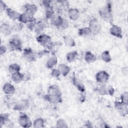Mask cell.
I'll use <instances>...</instances> for the list:
<instances>
[{
  "mask_svg": "<svg viewBox=\"0 0 128 128\" xmlns=\"http://www.w3.org/2000/svg\"><path fill=\"white\" fill-rule=\"evenodd\" d=\"M32 18L33 16H30L26 12H22L20 14L18 20L23 24H26Z\"/></svg>",
  "mask_w": 128,
  "mask_h": 128,
  "instance_id": "44dd1931",
  "label": "cell"
},
{
  "mask_svg": "<svg viewBox=\"0 0 128 128\" xmlns=\"http://www.w3.org/2000/svg\"><path fill=\"white\" fill-rule=\"evenodd\" d=\"M11 79L14 83L19 84L24 80V74L20 72L13 74H12Z\"/></svg>",
  "mask_w": 128,
  "mask_h": 128,
  "instance_id": "d4e9b609",
  "label": "cell"
},
{
  "mask_svg": "<svg viewBox=\"0 0 128 128\" xmlns=\"http://www.w3.org/2000/svg\"><path fill=\"white\" fill-rule=\"evenodd\" d=\"M68 16L70 20H76L79 18L80 14L77 8H70L68 10Z\"/></svg>",
  "mask_w": 128,
  "mask_h": 128,
  "instance_id": "ac0fdd59",
  "label": "cell"
},
{
  "mask_svg": "<svg viewBox=\"0 0 128 128\" xmlns=\"http://www.w3.org/2000/svg\"><path fill=\"white\" fill-rule=\"evenodd\" d=\"M33 126L35 128H40L44 126V120L43 118H40L34 120L33 123Z\"/></svg>",
  "mask_w": 128,
  "mask_h": 128,
  "instance_id": "4dcf8cb0",
  "label": "cell"
},
{
  "mask_svg": "<svg viewBox=\"0 0 128 128\" xmlns=\"http://www.w3.org/2000/svg\"><path fill=\"white\" fill-rule=\"evenodd\" d=\"M78 56L77 51L74 50L68 52L66 55V58L69 62H72L76 60Z\"/></svg>",
  "mask_w": 128,
  "mask_h": 128,
  "instance_id": "4316f807",
  "label": "cell"
},
{
  "mask_svg": "<svg viewBox=\"0 0 128 128\" xmlns=\"http://www.w3.org/2000/svg\"><path fill=\"white\" fill-rule=\"evenodd\" d=\"M72 80L74 85V86L76 87L80 91L82 92H83L85 91V87H84V85L82 83L80 82L75 76H73Z\"/></svg>",
  "mask_w": 128,
  "mask_h": 128,
  "instance_id": "f1b7e54d",
  "label": "cell"
},
{
  "mask_svg": "<svg viewBox=\"0 0 128 128\" xmlns=\"http://www.w3.org/2000/svg\"><path fill=\"white\" fill-rule=\"evenodd\" d=\"M23 12H26L32 16H33L38 11V8L34 4H26L22 7Z\"/></svg>",
  "mask_w": 128,
  "mask_h": 128,
  "instance_id": "ba28073f",
  "label": "cell"
},
{
  "mask_svg": "<svg viewBox=\"0 0 128 128\" xmlns=\"http://www.w3.org/2000/svg\"><path fill=\"white\" fill-rule=\"evenodd\" d=\"M23 58L28 62H33L36 60V56L30 48H26L23 50L22 54Z\"/></svg>",
  "mask_w": 128,
  "mask_h": 128,
  "instance_id": "277c9868",
  "label": "cell"
},
{
  "mask_svg": "<svg viewBox=\"0 0 128 128\" xmlns=\"http://www.w3.org/2000/svg\"><path fill=\"white\" fill-rule=\"evenodd\" d=\"M84 60L88 63H93L96 60V56L90 51L86 52L84 56Z\"/></svg>",
  "mask_w": 128,
  "mask_h": 128,
  "instance_id": "cb8c5ba5",
  "label": "cell"
},
{
  "mask_svg": "<svg viewBox=\"0 0 128 128\" xmlns=\"http://www.w3.org/2000/svg\"><path fill=\"white\" fill-rule=\"evenodd\" d=\"M64 41L65 44L69 47H73L76 45L74 40L70 35H66L64 36Z\"/></svg>",
  "mask_w": 128,
  "mask_h": 128,
  "instance_id": "83f0119b",
  "label": "cell"
},
{
  "mask_svg": "<svg viewBox=\"0 0 128 128\" xmlns=\"http://www.w3.org/2000/svg\"><path fill=\"white\" fill-rule=\"evenodd\" d=\"M36 22V18L33 17L32 18L28 24H26V26L29 30H34V28Z\"/></svg>",
  "mask_w": 128,
  "mask_h": 128,
  "instance_id": "8d00e7d4",
  "label": "cell"
},
{
  "mask_svg": "<svg viewBox=\"0 0 128 128\" xmlns=\"http://www.w3.org/2000/svg\"><path fill=\"white\" fill-rule=\"evenodd\" d=\"M44 99L46 101H48L52 104H57L59 103H61L62 101V96H56V95H52L50 94H46L44 96Z\"/></svg>",
  "mask_w": 128,
  "mask_h": 128,
  "instance_id": "30bf717a",
  "label": "cell"
},
{
  "mask_svg": "<svg viewBox=\"0 0 128 128\" xmlns=\"http://www.w3.org/2000/svg\"><path fill=\"white\" fill-rule=\"evenodd\" d=\"M109 74L105 70H100L98 72L95 76L96 82L100 84H104L109 79Z\"/></svg>",
  "mask_w": 128,
  "mask_h": 128,
  "instance_id": "52a82bcc",
  "label": "cell"
},
{
  "mask_svg": "<svg viewBox=\"0 0 128 128\" xmlns=\"http://www.w3.org/2000/svg\"><path fill=\"white\" fill-rule=\"evenodd\" d=\"M18 120L20 125L23 128H30L32 126V122L30 119L24 114L20 115Z\"/></svg>",
  "mask_w": 128,
  "mask_h": 128,
  "instance_id": "9c48e42d",
  "label": "cell"
},
{
  "mask_svg": "<svg viewBox=\"0 0 128 128\" xmlns=\"http://www.w3.org/2000/svg\"><path fill=\"white\" fill-rule=\"evenodd\" d=\"M6 14L7 16L9 17L10 18L13 20H18L19 16H20V14L19 12H18L17 11L11 8H8L6 10Z\"/></svg>",
  "mask_w": 128,
  "mask_h": 128,
  "instance_id": "9a60e30c",
  "label": "cell"
},
{
  "mask_svg": "<svg viewBox=\"0 0 128 128\" xmlns=\"http://www.w3.org/2000/svg\"><path fill=\"white\" fill-rule=\"evenodd\" d=\"M28 102L27 100H22L16 104H15V106L14 107V109L18 111H22L24 110H26L28 106Z\"/></svg>",
  "mask_w": 128,
  "mask_h": 128,
  "instance_id": "603a6c76",
  "label": "cell"
},
{
  "mask_svg": "<svg viewBox=\"0 0 128 128\" xmlns=\"http://www.w3.org/2000/svg\"><path fill=\"white\" fill-rule=\"evenodd\" d=\"M114 108L122 116H124L128 114V106L122 104V102H114Z\"/></svg>",
  "mask_w": 128,
  "mask_h": 128,
  "instance_id": "8fae6325",
  "label": "cell"
},
{
  "mask_svg": "<svg viewBox=\"0 0 128 128\" xmlns=\"http://www.w3.org/2000/svg\"><path fill=\"white\" fill-rule=\"evenodd\" d=\"M50 52V51L48 50H42V51H40L38 53V56H39V57H41L42 56H43L44 55H45L46 54H48Z\"/></svg>",
  "mask_w": 128,
  "mask_h": 128,
  "instance_id": "ee69618b",
  "label": "cell"
},
{
  "mask_svg": "<svg viewBox=\"0 0 128 128\" xmlns=\"http://www.w3.org/2000/svg\"><path fill=\"white\" fill-rule=\"evenodd\" d=\"M96 90L99 94L102 96H113L114 92V90L112 86H107L105 84H102L96 88Z\"/></svg>",
  "mask_w": 128,
  "mask_h": 128,
  "instance_id": "3957f363",
  "label": "cell"
},
{
  "mask_svg": "<svg viewBox=\"0 0 128 128\" xmlns=\"http://www.w3.org/2000/svg\"><path fill=\"white\" fill-rule=\"evenodd\" d=\"M45 15H46V17L47 18L50 19L54 15V10L53 8H48V9L46 10Z\"/></svg>",
  "mask_w": 128,
  "mask_h": 128,
  "instance_id": "f35d334b",
  "label": "cell"
},
{
  "mask_svg": "<svg viewBox=\"0 0 128 128\" xmlns=\"http://www.w3.org/2000/svg\"><path fill=\"white\" fill-rule=\"evenodd\" d=\"M58 63V58L56 56L53 55L50 57L46 64V66L48 68L52 69Z\"/></svg>",
  "mask_w": 128,
  "mask_h": 128,
  "instance_id": "d6986e66",
  "label": "cell"
},
{
  "mask_svg": "<svg viewBox=\"0 0 128 128\" xmlns=\"http://www.w3.org/2000/svg\"><path fill=\"white\" fill-rule=\"evenodd\" d=\"M99 14L100 17L105 20L110 22L112 20V7L110 2L108 1L106 6L101 8L99 10Z\"/></svg>",
  "mask_w": 128,
  "mask_h": 128,
  "instance_id": "6da1fadb",
  "label": "cell"
},
{
  "mask_svg": "<svg viewBox=\"0 0 128 128\" xmlns=\"http://www.w3.org/2000/svg\"><path fill=\"white\" fill-rule=\"evenodd\" d=\"M78 34L79 36L83 38H88L92 34L88 27H84L78 30Z\"/></svg>",
  "mask_w": 128,
  "mask_h": 128,
  "instance_id": "7402d4cb",
  "label": "cell"
},
{
  "mask_svg": "<svg viewBox=\"0 0 128 128\" xmlns=\"http://www.w3.org/2000/svg\"><path fill=\"white\" fill-rule=\"evenodd\" d=\"M7 50V48L4 45H1L0 47V54L2 56L5 54Z\"/></svg>",
  "mask_w": 128,
  "mask_h": 128,
  "instance_id": "7bdbcfd3",
  "label": "cell"
},
{
  "mask_svg": "<svg viewBox=\"0 0 128 128\" xmlns=\"http://www.w3.org/2000/svg\"><path fill=\"white\" fill-rule=\"evenodd\" d=\"M101 58L102 60L106 62H109L112 60V57L108 50H104L102 52Z\"/></svg>",
  "mask_w": 128,
  "mask_h": 128,
  "instance_id": "1f68e13d",
  "label": "cell"
},
{
  "mask_svg": "<svg viewBox=\"0 0 128 128\" xmlns=\"http://www.w3.org/2000/svg\"><path fill=\"white\" fill-rule=\"evenodd\" d=\"M36 40L41 46L46 48L52 42L51 38L46 34H40L36 37Z\"/></svg>",
  "mask_w": 128,
  "mask_h": 128,
  "instance_id": "8992f818",
  "label": "cell"
},
{
  "mask_svg": "<svg viewBox=\"0 0 128 128\" xmlns=\"http://www.w3.org/2000/svg\"><path fill=\"white\" fill-rule=\"evenodd\" d=\"M50 74L51 76L54 78H58L61 74L58 68H52Z\"/></svg>",
  "mask_w": 128,
  "mask_h": 128,
  "instance_id": "ab89813d",
  "label": "cell"
},
{
  "mask_svg": "<svg viewBox=\"0 0 128 128\" xmlns=\"http://www.w3.org/2000/svg\"><path fill=\"white\" fill-rule=\"evenodd\" d=\"M8 8L6 4L2 0L0 1V11L2 12L4 10H6V8Z\"/></svg>",
  "mask_w": 128,
  "mask_h": 128,
  "instance_id": "60d3db41",
  "label": "cell"
},
{
  "mask_svg": "<svg viewBox=\"0 0 128 128\" xmlns=\"http://www.w3.org/2000/svg\"><path fill=\"white\" fill-rule=\"evenodd\" d=\"M122 72L124 76H127L128 74V66H124L122 69Z\"/></svg>",
  "mask_w": 128,
  "mask_h": 128,
  "instance_id": "f6af8a7d",
  "label": "cell"
},
{
  "mask_svg": "<svg viewBox=\"0 0 128 128\" xmlns=\"http://www.w3.org/2000/svg\"><path fill=\"white\" fill-rule=\"evenodd\" d=\"M58 70L60 72V74L64 76H66L70 73V68L69 66L66 64H60L58 66Z\"/></svg>",
  "mask_w": 128,
  "mask_h": 128,
  "instance_id": "ffe728a7",
  "label": "cell"
},
{
  "mask_svg": "<svg viewBox=\"0 0 128 128\" xmlns=\"http://www.w3.org/2000/svg\"><path fill=\"white\" fill-rule=\"evenodd\" d=\"M2 90L6 94L10 95L14 93L16 89L12 84L9 82H6L4 85L2 87Z\"/></svg>",
  "mask_w": 128,
  "mask_h": 128,
  "instance_id": "2e32d148",
  "label": "cell"
},
{
  "mask_svg": "<svg viewBox=\"0 0 128 128\" xmlns=\"http://www.w3.org/2000/svg\"><path fill=\"white\" fill-rule=\"evenodd\" d=\"M0 30L1 33L5 36H10L12 31V26H11L8 24L4 23L0 26Z\"/></svg>",
  "mask_w": 128,
  "mask_h": 128,
  "instance_id": "4fadbf2b",
  "label": "cell"
},
{
  "mask_svg": "<svg viewBox=\"0 0 128 128\" xmlns=\"http://www.w3.org/2000/svg\"><path fill=\"white\" fill-rule=\"evenodd\" d=\"M50 20V23L52 25L57 28L61 27L63 22V18L60 16L54 15Z\"/></svg>",
  "mask_w": 128,
  "mask_h": 128,
  "instance_id": "5bb4252c",
  "label": "cell"
},
{
  "mask_svg": "<svg viewBox=\"0 0 128 128\" xmlns=\"http://www.w3.org/2000/svg\"><path fill=\"white\" fill-rule=\"evenodd\" d=\"M56 126L57 128H66L68 127V125L66 122L63 119H59L56 122Z\"/></svg>",
  "mask_w": 128,
  "mask_h": 128,
  "instance_id": "e575fe53",
  "label": "cell"
},
{
  "mask_svg": "<svg viewBox=\"0 0 128 128\" xmlns=\"http://www.w3.org/2000/svg\"><path fill=\"white\" fill-rule=\"evenodd\" d=\"M46 24L42 20L36 22V23L34 30L36 33L38 34H40L45 28Z\"/></svg>",
  "mask_w": 128,
  "mask_h": 128,
  "instance_id": "484cf974",
  "label": "cell"
},
{
  "mask_svg": "<svg viewBox=\"0 0 128 128\" xmlns=\"http://www.w3.org/2000/svg\"><path fill=\"white\" fill-rule=\"evenodd\" d=\"M121 102L122 104L128 106V92H124L120 96Z\"/></svg>",
  "mask_w": 128,
  "mask_h": 128,
  "instance_id": "d590c367",
  "label": "cell"
},
{
  "mask_svg": "<svg viewBox=\"0 0 128 128\" xmlns=\"http://www.w3.org/2000/svg\"><path fill=\"white\" fill-rule=\"evenodd\" d=\"M9 120V114L8 113H4L0 114V126H2L3 125L5 124Z\"/></svg>",
  "mask_w": 128,
  "mask_h": 128,
  "instance_id": "d6a6232c",
  "label": "cell"
},
{
  "mask_svg": "<svg viewBox=\"0 0 128 128\" xmlns=\"http://www.w3.org/2000/svg\"><path fill=\"white\" fill-rule=\"evenodd\" d=\"M48 94L52 95L62 96V92L59 86L56 84L50 86L48 90Z\"/></svg>",
  "mask_w": 128,
  "mask_h": 128,
  "instance_id": "e0dca14e",
  "label": "cell"
},
{
  "mask_svg": "<svg viewBox=\"0 0 128 128\" xmlns=\"http://www.w3.org/2000/svg\"><path fill=\"white\" fill-rule=\"evenodd\" d=\"M110 34L116 38H122V30L121 28L115 24H112L110 29Z\"/></svg>",
  "mask_w": 128,
  "mask_h": 128,
  "instance_id": "7c38bea8",
  "label": "cell"
},
{
  "mask_svg": "<svg viewBox=\"0 0 128 128\" xmlns=\"http://www.w3.org/2000/svg\"><path fill=\"white\" fill-rule=\"evenodd\" d=\"M42 5L46 8L48 9L52 8V1L51 0H42Z\"/></svg>",
  "mask_w": 128,
  "mask_h": 128,
  "instance_id": "74e56055",
  "label": "cell"
},
{
  "mask_svg": "<svg viewBox=\"0 0 128 128\" xmlns=\"http://www.w3.org/2000/svg\"><path fill=\"white\" fill-rule=\"evenodd\" d=\"M8 48L11 51L22 50V42L18 36H13L10 39L8 42Z\"/></svg>",
  "mask_w": 128,
  "mask_h": 128,
  "instance_id": "7a4b0ae2",
  "label": "cell"
},
{
  "mask_svg": "<svg viewBox=\"0 0 128 128\" xmlns=\"http://www.w3.org/2000/svg\"><path fill=\"white\" fill-rule=\"evenodd\" d=\"M88 28L92 32V34L94 36L98 35L100 32V26L98 20L96 18H94L90 20Z\"/></svg>",
  "mask_w": 128,
  "mask_h": 128,
  "instance_id": "5b68a950",
  "label": "cell"
},
{
  "mask_svg": "<svg viewBox=\"0 0 128 128\" xmlns=\"http://www.w3.org/2000/svg\"><path fill=\"white\" fill-rule=\"evenodd\" d=\"M24 28V24L20 22L15 23L12 26V31L16 32H19L22 30Z\"/></svg>",
  "mask_w": 128,
  "mask_h": 128,
  "instance_id": "836d02e7",
  "label": "cell"
},
{
  "mask_svg": "<svg viewBox=\"0 0 128 128\" xmlns=\"http://www.w3.org/2000/svg\"><path fill=\"white\" fill-rule=\"evenodd\" d=\"M8 70L9 72L12 74L14 73L20 72V66L19 64L16 63H13L10 64L8 68Z\"/></svg>",
  "mask_w": 128,
  "mask_h": 128,
  "instance_id": "f546056e",
  "label": "cell"
},
{
  "mask_svg": "<svg viewBox=\"0 0 128 128\" xmlns=\"http://www.w3.org/2000/svg\"><path fill=\"white\" fill-rule=\"evenodd\" d=\"M68 26V21L65 18H63L62 24L60 28L63 29H65V28H66Z\"/></svg>",
  "mask_w": 128,
  "mask_h": 128,
  "instance_id": "b9f144b4",
  "label": "cell"
}]
</instances>
